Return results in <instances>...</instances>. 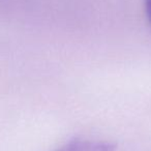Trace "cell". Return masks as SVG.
Returning <instances> with one entry per match:
<instances>
[{
    "instance_id": "1",
    "label": "cell",
    "mask_w": 151,
    "mask_h": 151,
    "mask_svg": "<svg viewBox=\"0 0 151 151\" xmlns=\"http://www.w3.org/2000/svg\"><path fill=\"white\" fill-rule=\"evenodd\" d=\"M144 5H145L146 17L151 25V0H144Z\"/></svg>"
},
{
    "instance_id": "2",
    "label": "cell",
    "mask_w": 151,
    "mask_h": 151,
    "mask_svg": "<svg viewBox=\"0 0 151 151\" xmlns=\"http://www.w3.org/2000/svg\"><path fill=\"white\" fill-rule=\"evenodd\" d=\"M60 151H73V144H71V142L68 143L65 147H63Z\"/></svg>"
}]
</instances>
